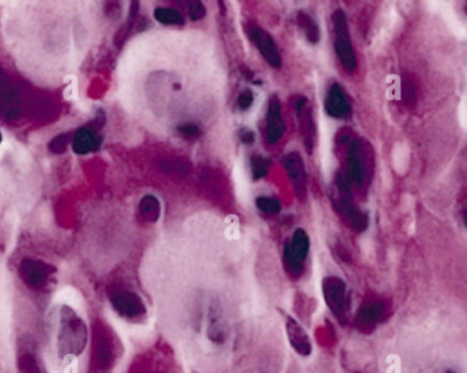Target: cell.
Listing matches in <instances>:
<instances>
[{"instance_id": "1", "label": "cell", "mask_w": 467, "mask_h": 373, "mask_svg": "<svg viewBox=\"0 0 467 373\" xmlns=\"http://www.w3.org/2000/svg\"><path fill=\"white\" fill-rule=\"evenodd\" d=\"M398 373H467V346L436 336L413 342L401 357Z\"/></svg>"}, {"instance_id": "2", "label": "cell", "mask_w": 467, "mask_h": 373, "mask_svg": "<svg viewBox=\"0 0 467 373\" xmlns=\"http://www.w3.org/2000/svg\"><path fill=\"white\" fill-rule=\"evenodd\" d=\"M87 343V327L83 317L68 305L61 307L56 338L58 353L62 360H71L83 354Z\"/></svg>"}, {"instance_id": "3", "label": "cell", "mask_w": 467, "mask_h": 373, "mask_svg": "<svg viewBox=\"0 0 467 373\" xmlns=\"http://www.w3.org/2000/svg\"><path fill=\"white\" fill-rule=\"evenodd\" d=\"M332 25H334V33H335V52L339 59L341 66L344 70L353 73L357 70V56L356 51L351 43L350 37V30H348V23H347V17L343 10H336L332 14Z\"/></svg>"}, {"instance_id": "4", "label": "cell", "mask_w": 467, "mask_h": 373, "mask_svg": "<svg viewBox=\"0 0 467 373\" xmlns=\"http://www.w3.org/2000/svg\"><path fill=\"white\" fill-rule=\"evenodd\" d=\"M310 241L308 234L298 228L293 234L291 241L287 242L284 246V267L290 276L299 278L305 271V263L309 255Z\"/></svg>"}, {"instance_id": "5", "label": "cell", "mask_w": 467, "mask_h": 373, "mask_svg": "<svg viewBox=\"0 0 467 373\" xmlns=\"http://www.w3.org/2000/svg\"><path fill=\"white\" fill-rule=\"evenodd\" d=\"M347 178L356 185H363L370 176V152L366 142L354 140L347 152Z\"/></svg>"}, {"instance_id": "6", "label": "cell", "mask_w": 467, "mask_h": 373, "mask_svg": "<svg viewBox=\"0 0 467 373\" xmlns=\"http://www.w3.org/2000/svg\"><path fill=\"white\" fill-rule=\"evenodd\" d=\"M322 294L334 316L340 323H344L350 314V297L346 283L336 276H328L322 281Z\"/></svg>"}, {"instance_id": "7", "label": "cell", "mask_w": 467, "mask_h": 373, "mask_svg": "<svg viewBox=\"0 0 467 373\" xmlns=\"http://www.w3.org/2000/svg\"><path fill=\"white\" fill-rule=\"evenodd\" d=\"M109 301L115 312L128 320L138 322L147 314L144 301L135 293L126 288H114L109 293Z\"/></svg>"}, {"instance_id": "8", "label": "cell", "mask_w": 467, "mask_h": 373, "mask_svg": "<svg viewBox=\"0 0 467 373\" xmlns=\"http://www.w3.org/2000/svg\"><path fill=\"white\" fill-rule=\"evenodd\" d=\"M246 33L252 43L257 47L262 58L274 67V68H280L281 67V56L277 48V42L274 37L264 30L261 26L257 23H248L246 25Z\"/></svg>"}, {"instance_id": "9", "label": "cell", "mask_w": 467, "mask_h": 373, "mask_svg": "<svg viewBox=\"0 0 467 373\" xmlns=\"http://www.w3.org/2000/svg\"><path fill=\"white\" fill-rule=\"evenodd\" d=\"M54 274V268L43 262L26 259L20 265V276L30 288H43Z\"/></svg>"}, {"instance_id": "10", "label": "cell", "mask_w": 467, "mask_h": 373, "mask_svg": "<svg viewBox=\"0 0 467 373\" xmlns=\"http://www.w3.org/2000/svg\"><path fill=\"white\" fill-rule=\"evenodd\" d=\"M283 166L296 189L298 198L305 200L308 195V176L302 157L296 152L287 154L283 157Z\"/></svg>"}, {"instance_id": "11", "label": "cell", "mask_w": 467, "mask_h": 373, "mask_svg": "<svg viewBox=\"0 0 467 373\" xmlns=\"http://www.w3.org/2000/svg\"><path fill=\"white\" fill-rule=\"evenodd\" d=\"M325 111L329 116L344 119L351 114V104L344 92V89L339 84H332L325 97Z\"/></svg>"}, {"instance_id": "12", "label": "cell", "mask_w": 467, "mask_h": 373, "mask_svg": "<svg viewBox=\"0 0 467 373\" xmlns=\"http://www.w3.org/2000/svg\"><path fill=\"white\" fill-rule=\"evenodd\" d=\"M286 133V123L281 115V104L277 96L269 100L268 106V115H267V128L265 135L269 144H277Z\"/></svg>"}, {"instance_id": "13", "label": "cell", "mask_w": 467, "mask_h": 373, "mask_svg": "<svg viewBox=\"0 0 467 373\" xmlns=\"http://www.w3.org/2000/svg\"><path fill=\"white\" fill-rule=\"evenodd\" d=\"M334 205H335L336 211L354 230L361 233L366 228L368 219L361 211L353 204L351 195H341V193H339V197L334 198Z\"/></svg>"}, {"instance_id": "14", "label": "cell", "mask_w": 467, "mask_h": 373, "mask_svg": "<svg viewBox=\"0 0 467 373\" xmlns=\"http://www.w3.org/2000/svg\"><path fill=\"white\" fill-rule=\"evenodd\" d=\"M286 331H287V336H289L291 348L297 351L299 355L309 357L312 354L313 346H312L310 336L308 335V332L303 329V327L301 324H298L297 320L287 316L286 317Z\"/></svg>"}, {"instance_id": "15", "label": "cell", "mask_w": 467, "mask_h": 373, "mask_svg": "<svg viewBox=\"0 0 467 373\" xmlns=\"http://www.w3.org/2000/svg\"><path fill=\"white\" fill-rule=\"evenodd\" d=\"M296 111L298 115V123L301 126V132L305 138V145L308 151H312V147L315 145V122L312 118V112L308 107V99L303 96H298L296 99Z\"/></svg>"}, {"instance_id": "16", "label": "cell", "mask_w": 467, "mask_h": 373, "mask_svg": "<svg viewBox=\"0 0 467 373\" xmlns=\"http://www.w3.org/2000/svg\"><path fill=\"white\" fill-rule=\"evenodd\" d=\"M100 142H102V140L97 135L96 130H93L89 126H85L74 133L73 140H71V147H73V151L77 154H87L97 151L100 147Z\"/></svg>"}, {"instance_id": "17", "label": "cell", "mask_w": 467, "mask_h": 373, "mask_svg": "<svg viewBox=\"0 0 467 373\" xmlns=\"http://www.w3.org/2000/svg\"><path fill=\"white\" fill-rule=\"evenodd\" d=\"M297 23L299 27L302 29L305 37L308 39V42L312 43V44H317L320 40V29L316 21L309 14L299 13L297 17Z\"/></svg>"}, {"instance_id": "18", "label": "cell", "mask_w": 467, "mask_h": 373, "mask_svg": "<svg viewBox=\"0 0 467 373\" xmlns=\"http://www.w3.org/2000/svg\"><path fill=\"white\" fill-rule=\"evenodd\" d=\"M140 214L147 221H156L160 216V202L153 196H145L140 202Z\"/></svg>"}, {"instance_id": "19", "label": "cell", "mask_w": 467, "mask_h": 373, "mask_svg": "<svg viewBox=\"0 0 467 373\" xmlns=\"http://www.w3.org/2000/svg\"><path fill=\"white\" fill-rule=\"evenodd\" d=\"M154 18L163 25H183L185 23V18L183 16L171 7H157L154 10Z\"/></svg>"}, {"instance_id": "20", "label": "cell", "mask_w": 467, "mask_h": 373, "mask_svg": "<svg viewBox=\"0 0 467 373\" xmlns=\"http://www.w3.org/2000/svg\"><path fill=\"white\" fill-rule=\"evenodd\" d=\"M382 305L380 302H370L362 307L360 312V320L363 326L375 324L382 316Z\"/></svg>"}, {"instance_id": "21", "label": "cell", "mask_w": 467, "mask_h": 373, "mask_svg": "<svg viewBox=\"0 0 467 373\" xmlns=\"http://www.w3.org/2000/svg\"><path fill=\"white\" fill-rule=\"evenodd\" d=\"M255 205H257V208L262 214L271 215V216L277 215L280 212V209H281V205H280V202L277 201V198L265 197V196H261V197L257 198L255 200Z\"/></svg>"}, {"instance_id": "22", "label": "cell", "mask_w": 467, "mask_h": 373, "mask_svg": "<svg viewBox=\"0 0 467 373\" xmlns=\"http://www.w3.org/2000/svg\"><path fill=\"white\" fill-rule=\"evenodd\" d=\"M250 169H252L253 179L255 181L262 179L269 171V160H267L265 157H262L260 154H255L250 159Z\"/></svg>"}, {"instance_id": "23", "label": "cell", "mask_w": 467, "mask_h": 373, "mask_svg": "<svg viewBox=\"0 0 467 373\" xmlns=\"http://www.w3.org/2000/svg\"><path fill=\"white\" fill-rule=\"evenodd\" d=\"M178 133L186 138V140H195L200 137L201 134V130L200 128L195 125V123H190V122H186V123H181L178 128H176Z\"/></svg>"}, {"instance_id": "24", "label": "cell", "mask_w": 467, "mask_h": 373, "mask_svg": "<svg viewBox=\"0 0 467 373\" xmlns=\"http://www.w3.org/2000/svg\"><path fill=\"white\" fill-rule=\"evenodd\" d=\"M68 142H70V137L67 134H61L49 142V151L54 154H62L66 151Z\"/></svg>"}, {"instance_id": "25", "label": "cell", "mask_w": 467, "mask_h": 373, "mask_svg": "<svg viewBox=\"0 0 467 373\" xmlns=\"http://www.w3.org/2000/svg\"><path fill=\"white\" fill-rule=\"evenodd\" d=\"M186 7H188V13H189L191 20L198 21V20L205 17L207 10H205V6L201 1H189L186 4Z\"/></svg>"}, {"instance_id": "26", "label": "cell", "mask_w": 467, "mask_h": 373, "mask_svg": "<svg viewBox=\"0 0 467 373\" xmlns=\"http://www.w3.org/2000/svg\"><path fill=\"white\" fill-rule=\"evenodd\" d=\"M253 102H255V96H253V92L249 89H245L238 96V106L241 110H249L252 107Z\"/></svg>"}, {"instance_id": "27", "label": "cell", "mask_w": 467, "mask_h": 373, "mask_svg": "<svg viewBox=\"0 0 467 373\" xmlns=\"http://www.w3.org/2000/svg\"><path fill=\"white\" fill-rule=\"evenodd\" d=\"M404 100H406V102H411V103H414V99H416V88H414V81H413L411 78L404 80Z\"/></svg>"}, {"instance_id": "28", "label": "cell", "mask_w": 467, "mask_h": 373, "mask_svg": "<svg viewBox=\"0 0 467 373\" xmlns=\"http://www.w3.org/2000/svg\"><path fill=\"white\" fill-rule=\"evenodd\" d=\"M239 140H241L243 144L250 145V144L255 142V133L252 132V130H249V129H242V130L239 132Z\"/></svg>"}, {"instance_id": "29", "label": "cell", "mask_w": 467, "mask_h": 373, "mask_svg": "<svg viewBox=\"0 0 467 373\" xmlns=\"http://www.w3.org/2000/svg\"><path fill=\"white\" fill-rule=\"evenodd\" d=\"M463 220H465V226H466V228H467V207H466V211H465V214H463Z\"/></svg>"}, {"instance_id": "30", "label": "cell", "mask_w": 467, "mask_h": 373, "mask_svg": "<svg viewBox=\"0 0 467 373\" xmlns=\"http://www.w3.org/2000/svg\"><path fill=\"white\" fill-rule=\"evenodd\" d=\"M1 140H3V135H1V133H0V142H1Z\"/></svg>"}]
</instances>
